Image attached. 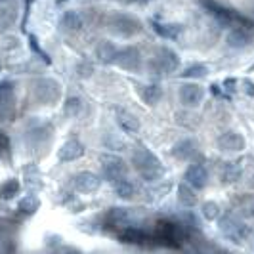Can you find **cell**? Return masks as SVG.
Segmentation results:
<instances>
[{
    "label": "cell",
    "mask_w": 254,
    "mask_h": 254,
    "mask_svg": "<svg viewBox=\"0 0 254 254\" xmlns=\"http://www.w3.org/2000/svg\"><path fill=\"white\" fill-rule=\"evenodd\" d=\"M132 166L145 182H157L165 174V168L161 165V161L145 147L134 149V153H132Z\"/></svg>",
    "instance_id": "obj_1"
},
{
    "label": "cell",
    "mask_w": 254,
    "mask_h": 254,
    "mask_svg": "<svg viewBox=\"0 0 254 254\" xmlns=\"http://www.w3.org/2000/svg\"><path fill=\"white\" fill-rule=\"evenodd\" d=\"M107 29L121 38H132L140 35L143 31V23L138 17L128 15V13H119L115 12L107 17Z\"/></svg>",
    "instance_id": "obj_2"
},
{
    "label": "cell",
    "mask_w": 254,
    "mask_h": 254,
    "mask_svg": "<svg viewBox=\"0 0 254 254\" xmlns=\"http://www.w3.org/2000/svg\"><path fill=\"white\" fill-rule=\"evenodd\" d=\"M31 92L40 105H54L62 98V84L54 78H37L31 84Z\"/></svg>",
    "instance_id": "obj_3"
},
{
    "label": "cell",
    "mask_w": 254,
    "mask_h": 254,
    "mask_svg": "<svg viewBox=\"0 0 254 254\" xmlns=\"http://www.w3.org/2000/svg\"><path fill=\"white\" fill-rule=\"evenodd\" d=\"M180 60L176 56V52L166 48V46H159L155 48L151 54V60H149V69L155 75H168V73H174L178 69Z\"/></svg>",
    "instance_id": "obj_4"
},
{
    "label": "cell",
    "mask_w": 254,
    "mask_h": 254,
    "mask_svg": "<svg viewBox=\"0 0 254 254\" xmlns=\"http://www.w3.org/2000/svg\"><path fill=\"white\" fill-rule=\"evenodd\" d=\"M220 231L224 233V237H228L233 243H243L251 235V228L233 214H226L224 218H220Z\"/></svg>",
    "instance_id": "obj_5"
},
{
    "label": "cell",
    "mask_w": 254,
    "mask_h": 254,
    "mask_svg": "<svg viewBox=\"0 0 254 254\" xmlns=\"http://www.w3.org/2000/svg\"><path fill=\"white\" fill-rule=\"evenodd\" d=\"M113 64L117 67H121L123 71L128 73H138L141 69V54L136 46H127V48H121L115 54Z\"/></svg>",
    "instance_id": "obj_6"
},
{
    "label": "cell",
    "mask_w": 254,
    "mask_h": 254,
    "mask_svg": "<svg viewBox=\"0 0 254 254\" xmlns=\"http://www.w3.org/2000/svg\"><path fill=\"white\" fill-rule=\"evenodd\" d=\"M100 165H102V172L103 176L109 180V182H115L119 178H125L128 172L127 163L117 157V155H100Z\"/></svg>",
    "instance_id": "obj_7"
},
{
    "label": "cell",
    "mask_w": 254,
    "mask_h": 254,
    "mask_svg": "<svg viewBox=\"0 0 254 254\" xmlns=\"http://www.w3.org/2000/svg\"><path fill=\"white\" fill-rule=\"evenodd\" d=\"M15 113V96L10 80H0V123L10 121Z\"/></svg>",
    "instance_id": "obj_8"
},
{
    "label": "cell",
    "mask_w": 254,
    "mask_h": 254,
    "mask_svg": "<svg viewBox=\"0 0 254 254\" xmlns=\"http://www.w3.org/2000/svg\"><path fill=\"white\" fill-rule=\"evenodd\" d=\"M201 4L206 8V12L210 13V15H214L218 21H222V23H226V25H235L237 21L249 23L245 17L237 15V13H233L231 10H228V8H224L222 4H218L216 0H201Z\"/></svg>",
    "instance_id": "obj_9"
},
{
    "label": "cell",
    "mask_w": 254,
    "mask_h": 254,
    "mask_svg": "<svg viewBox=\"0 0 254 254\" xmlns=\"http://www.w3.org/2000/svg\"><path fill=\"white\" fill-rule=\"evenodd\" d=\"M216 145L222 153H241L247 145V141L239 132L229 130V132H224V134L218 136Z\"/></svg>",
    "instance_id": "obj_10"
},
{
    "label": "cell",
    "mask_w": 254,
    "mask_h": 254,
    "mask_svg": "<svg viewBox=\"0 0 254 254\" xmlns=\"http://www.w3.org/2000/svg\"><path fill=\"white\" fill-rule=\"evenodd\" d=\"M204 100V90L203 86L195 84V82H186L180 86V102L186 107H197L201 105Z\"/></svg>",
    "instance_id": "obj_11"
},
{
    "label": "cell",
    "mask_w": 254,
    "mask_h": 254,
    "mask_svg": "<svg viewBox=\"0 0 254 254\" xmlns=\"http://www.w3.org/2000/svg\"><path fill=\"white\" fill-rule=\"evenodd\" d=\"M184 180L190 184L191 188L203 190V188H206V184H208V170L204 168V165L193 163V165L188 166V170L184 174Z\"/></svg>",
    "instance_id": "obj_12"
},
{
    "label": "cell",
    "mask_w": 254,
    "mask_h": 254,
    "mask_svg": "<svg viewBox=\"0 0 254 254\" xmlns=\"http://www.w3.org/2000/svg\"><path fill=\"white\" fill-rule=\"evenodd\" d=\"M102 184V178L90 170H84V172H78L75 178H73V186L78 193H94V191L100 188Z\"/></svg>",
    "instance_id": "obj_13"
},
{
    "label": "cell",
    "mask_w": 254,
    "mask_h": 254,
    "mask_svg": "<svg viewBox=\"0 0 254 254\" xmlns=\"http://www.w3.org/2000/svg\"><path fill=\"white\" fill-rule=\"evenodd\" d=\"M115 119H117V125L123 132H127V134H138L140 132V119L134 113L127 111V109L117 107L115 109Z\"/></svg>",
    "instance_id": "obj_14"
},
{
    "label": "cell",
    "mask_w": 254,
    "mask_h": 254,
    "mask_svg": "<svg viewBox=\"0 0 254 254\" xmlns=\"http://www.w3.org/2000/svg\"><path fill=\"white\" fill-rule=\"evenodd\" d=\"M226 42H228L229 48H235V50H243V48H249L253 44V35L243 29V27H235L231 29L226 37Z\"/></svg>",
    "instance_id": "obj_15"
},
{
    "label": "cell",
    "mask_w": 254,
    "mask_h": 254,
    "mask_svg": "<svg viewBox=\"0 0 254 254\" xmlns=\"http://www.w3.org/2000/svg\"><path fill=\"white\" fill-rule=\"evenodd\" d=\"M58 155H60V161L71 163V161H76V159H80L84 155V145L78 140H69L62 145V149H60Z\"/></svg>",
    "instance_id": "obj_16"
},
{
    "label": "cell",
    "mask_w": 254,
    "mask_h": 254,
    "mask_svg": "<svg viewBox=\"0 0 254 254\" xmlns=\"http://www.w3.org/2000/svg\"><path fill=\"white\" fill-rule=\"evenodd\" d=\"M60 27L67 33H76V31H80L84 27V15L80 12H76V10H69V12H65L62 15Z\"/></svg>",
    "instance_id": "obj_17"
},
{
    "label": "cell",
    "mask_w": 254,
    "mask_h": 254,
    "mask_svg": "<svg viewBox=\"0 0 254 254\" xmlns=\"http://www.w3.org/2000/svg\"><path fill=\"white\" fill-rule=\"evenodd\" d=\"M197 147H199L197 140H191V138L182 140L172 147V157L178 159V161H190L191 157L197 153Z\"/></svg>",
    "instance_id": "obj_18"
},
{
    "label": "cell",
    "mask_w": 254,
    "mask_h": 254,
    "mask_svg": "<svg viewBox=\"0 0 254 254\" xmlns=\"http://www.w3.org/2000/svg\"><path fill=\"white\" fill-rule=\"evenodd\" d=\"M176 197H178V203L186 208H193L197 204V193H195V188H191L188 182H182L178 186V191H176Z\"/></svg>",
    "instance_id": "obj_19"
},
{
    "label": "cell",
    "mask_w": 254,
    "mask_h": 254,
    "mask_svg": "<svg viewBox=\"0 0 254 254\" xmlns=\"http://www.w3.org/2000/svg\"><path fill=\"white\" fill-rule=\"evenodd\" d=\"M113 191L117 197H121V199H125V201H132L134 197H136V186L125 178H119L113 182Z\"/></svg>",
    "instance_id": "obj_20"
},
{
    "label": "cell",
    "mask_w": 254,
    "mask_h": 254,
    "mask_svg": "<svg viewBox=\"0 0 254 254\" xmlns=\"http://www.w3.org/2000/svg\"><path fill=\"white\" fill-rule=\"evenodd\" d=\"M140 98L143 103L147 105H157L163 98V88L159 84H145L140 86Z\"/></svg>",
    "instance_id": "obj_21"
},
{
    "label": "cell",
    "mask_w": 254,
    "mask_h": 254,
    "mask_svg": "<svg viewBox=\"0 0 254 254\" xmlns=\"http://www.w3.org/2000/svg\"><path fill=\"white\" fill-rule=\"evenodd\" d=\"M52 138V128L50 127H38L29 132V141L33 147H42L46 145Z\"/></svg>",
    "instance_id": "obj_22"
},
{
    "label": "cell",
    "mask_w": 254,
    "mask_h": 254,
    "mask_svg": "<svg viewBox=\"0 0 254 254\" xmlns=\"http://www.w3.org/2000/svg\"><path fill=\"white\" fill-rule=\"evenodd\" d=\"M115 54H117V48H115L113 42H109V40H102V42L96 46V58H98L102 64H113Z\"/></svg>",
    "instance_id": "obj_23"
},
{
    "label": "cell",
    "mask_w": 254,
    "mask_h": 254,
    "mask_svg": "<svg viewBox=\"0 0 254 254\" xmlns=\"http://www.w3.org/2000/svg\"><path fill=\"white\" fill-rule=\"evenodd\" d=\"M241 178V166L237 163H224L222 170H220V180L222 184H233Z\"/></svg>",
    "instance_id": "obj_24"
},
{
    "label": "cell",
    "mask_w": 254,
    "mask_h": 254,
    "mask_svg": "<svg viewBox=\"0 0 254 254\" xmlns=\"http://www.w3.org/2000/svg\"><path fill=\"white\" fill-rule=\"evenodd\" d=\"M235 210L241 214V216H254V195H241L233 201Z\"/></svg>",
    "instance_id": "obj_25"
},
{
    "label": "cell",
    "mask_w": 254,
    "mask_h": 254,
    "mask_svg": "<svg viewBox=\"0 0 254 254\" xmlns=\"http://www.w3.org/2000/svg\"><path fill=\"white\" fill-rule=\"evenodd\" d=\"M153 29L163 38H178V35L182 33V27L176 23H153Z\"/></svg>",
    "instance_id": "obj_26"
},
{
    "label": "cell",
    "mask_w": 254,
    "mask_h": 254,
    "mask_svg": "<svg viewBox=\"0 0 254 254\" xmlns=\"http://www.w3.org/2000/svg\"><path fill=\"white\" fill-rule=\"evenodd\" d=\"M38 206H40L38 197H35V195H27V197H23V199L19 201L17 210H19L21 214H25V216H31V214H35V212H37Z\"/></svg>",
    "instance_id": "obj_27"
},
{
    "label": "cell",
    "mask_w": 254,
    "mask_h": 254,
    "mask_svg": "<svg viewBox=\"0 0 254 254\" xmlns=\"http://www.w3.org/2000/svg\"><path fill=\"white\" fill-rule=\"evenodd\" d=\"M64 111L67 117H80V115L84 113V102L80 98H76V96H71L65 102Z\"/></svg>",
    "instance_id": "obj_28"
},
{
    "label": "cell",
    "mask_w": 254,
    "mask_h": 254,
    "mask_svg": "<svg viewBox=\"0 0 254 254\" xmlns=\"http://www.w3.org/2000/svg\"><path fill=\"white\" fill-rule=\"evenodd\" d=\"M119 237H121L123 243H134V245L145 241V233L138 228H132V226H128L127 229H123V231L119 233Z\"/></svg>",
    "instance_id": "obj_29"
},
{
    "label": "cell",
    "mask_w": 254,
    "mask_h": 254,
    "mask_svg": "<svg viewBox=\"0 0 254 254\" xmlns=\"http://www.w3.org/2000/svg\"><path fill=\"white\" fill-rule=\"evenodd\" d=\"M21 190V186H19V180H8V182H4L2 186H0V199H4V201H8V199H13L17 193Z\"/></svg>",
    "instance_id": "obj_30"
},
{
    "label": "cell",
    "mask_w": 254,
    "mask_h": 254,
    "mask_svg": "<svg viewBox=\"0 0 254 254\" xmlns=\"http://www.w3.org/2000/svg\"><path fill=\"white\" fill-rule=\"evenodd\" d=\"M206 73H208V67L203 64H195V65H190L184 73H182V76L184 78H203V76H206Z\"/></svg>",
    "instance_id": "obj_31"
},
{
    "label": "cell",
    "mask_w": 254,
    "mask_h": 254,
    "mask_svg": "<svg viewBox=\"0 0 254 254\" xmlns=\"http://www.w3.org/2000/svg\"><path fill=\"white\" fill-rule=\"evenodd\" d=\"M201 212H203V216L206 218V220H216V218L220 216V206H218V203H214V201H206V203H203V206H201Z\"/></svg>",
    "instance_id": "obj_32"
},
{
    "label": "cell",
    "mask_w": 254,
    "mask_h": 254,
    "mask_svg": "<svg viewBox=\"0 0 254 254\" xmlns=\"http://www.w3.org/2000/svg\"><path fill=\"white\" fill-rule=\"evenodd\" d=\"M25 180L31 188H40L42 182H40V172L35 165H31L29 168H25Z\"/></svg>",
    "instance_id": "obj_33"
},
{
    "label": "cell",
    "mask_w": 254,
    "mask_h": 254,
    "mask_svg": "<svg viewBox=\"0 0 254 254\" xmlns=\"http://www.w3.org/2000/svg\"><path fill=\"white\" fill-rule=\"evenodd\" d=\"M10 149H12V143H10V138L6 132L0 130V157H10Z\"/></svg>",
    "instance_id": "obj_34"
},
{
    "label": "cell",
    "mask_w": 254,
    "mask_h": 254,
    "mask_svg": "<svg viewBox=\"0 0 254 254\" xmlns=\"http://www.w3.org/2000/svg\"><path fill=\"white\" fill-rule=\"evenodd\" d=\"M78 75H80V76H90V75H92V65L82 64L80 67H78Z\"/></svg>",
    "instance_id": "obj_35"
},
{
    "label": "cell",
    "mask_w": 254,
    "mask_h": 254,
    "mask_svg": "<svg viewBox=\"0 0 254 254\" xmlns=\"http://www.w3.org/2000/svg\"><path fill=\"white\" fill-rule=\"evenodd\" d=\"M243 84H245V86H247V92H249V94H251V96H254V84H253V82H251V80H245V82H243Z\"/></svg>",
    "instance_id": "obj_36"
},
{
    "label": "cell",
    "mask_w": 254,
    "mask_h": 254,
    "mask_svg": "<svg viewBox=\"0 0 254 254\" xmlns=\"http://www.w3.org/2000/svg\"><path fill=\"white\" fill-rule=\"evenodd\" d=\"M128 2H134V4H147V2H151V0H128Z\"/></svg>",
    "instance_id": "obj_37"
},
{
    "label": "cell",
    "mask_w": 254,
    "mask_h": 254,
    "mask_svg": "<svg viewBox=\"0 0 254 254\" xmlns=\"http://www.w3.org/2000/svg\"><path fill=\"white\" fill-rule=\"evenodd\" d=\"M8 2H10V0H0V6H6Z\"/></svg>",
    "instance_id": "obj_38"
},
{
    "label": "cell",
    "mask_w": 254,
    "mask_h": 254,
    "mask_svg": "<svg viewBox=\"0 0 254 254\" xmlns=\"http://www.w3.org/2000/svg\"><path fill=\"white\" fill-rule=\"evenodd\" d=\"M251 73H254V65H253V67H251Z\"/></svg>",
    "instance_id": "obj_39"
},
{
    "label": "cell",
    "mask_w": 254,
    "mask_h": 254,
    "mask_svg": "<svg viewBox=\"0 0 254 254\" xmlns=\"http://www.w3.org/2000/svg\"><path fill=\"white\" fill-rule=\"evenodd\" d=\"M251 13H253V17H254V8H253V12H251Z\"/></svg>",
    "instance_id": "obj_40"
},
{
    "label": "cell",
    "mask_w": 254,
    "mask_h": 254,
    "mask_svg": "<svg viewBox=\"0 0 254 254\" xmlns=\"http://www.w3.org/2000/svg\"><path fill=\"white\" fill-rule=\"evenodd\" d=\"M0 69H2V62H0Z\"/></svg>",
    "instance_id": "obj_41"
},
{
    "label": "cell",
    "mask_w": 254,
    "mask_h": 254,
    "mask_svg": "<svg viewBox=\"0 0 254 254\" xmlns=\"http://www.w3.org/2000/svg\"><path fill=\"white\" fill-rule=\"evenodd\" d=\"M253 184H254V182H253Z\"/></svg>",
    "instance_id": "obj_42"
}]
</instances>
